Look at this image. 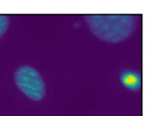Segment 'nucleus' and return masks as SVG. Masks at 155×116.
Wrapping results in <instances>:
<instances>
[{
    "instance_id": "nucleus-1",
    "label": "nucleus",
    "mask_w": 155,
    "mask_h": 116,
    "mask_svg": "<svg viewBox=\"0 0 155 116\" xmlns=\"http://www.w3.org/2000/svg\"><path fill=\"white\" fill-rule=\"evenodd\" d=\"M87 26L105 43H120L136 29V19L129 14H90L84 15Z\"/></svg>"
},
{
    "instance_id": "nucleus-2",
    "label": "nucleus",
    "mask_w": 155,
    "mask_h": 116,
    "mask_svg": "<svg viewBox=\"0 0 155 116\" xmlns=\"http://www.w3.org/2000/svg\"><path fill=\"white\" fill-rule=\"evenodd\" d=\"M14 82L21 93L33 101H42L46 94V84L43 77L32 66H19L14 73Z\"/></svg>"
},
{
    "instance_id": "nucleus-3",
    "label": "nucleus",
    "mask_w": 155,
    "mask_h": 116,
    "mask_svg": "<svg viewBox=\"0 0 155 116\" xmlns=\"http://www.w3.org/2000/svg\"><path fill=\"white\" fill-rule=\"evenodd\" d=\"M120 80L126 87H129L130 90H137L140 86V77L133 72H125L120 77Z\"/></svg>"
},
{
    "instance_id": "nucleus-4",
    "label": "nucleus",
    "mask_w": 155,
    "mask_h": 116,
    "mask_svg": "<svg viewBox=\"0 0 155 116\" xmlns=\"http://www.w3.org/2000/svg\"><path fill=\"white\" fill-rule=\"evenodd\" d=\"M10 26V18L4 14H0V37L7 32V29Z\"/></svg>"
}]
</instances>
